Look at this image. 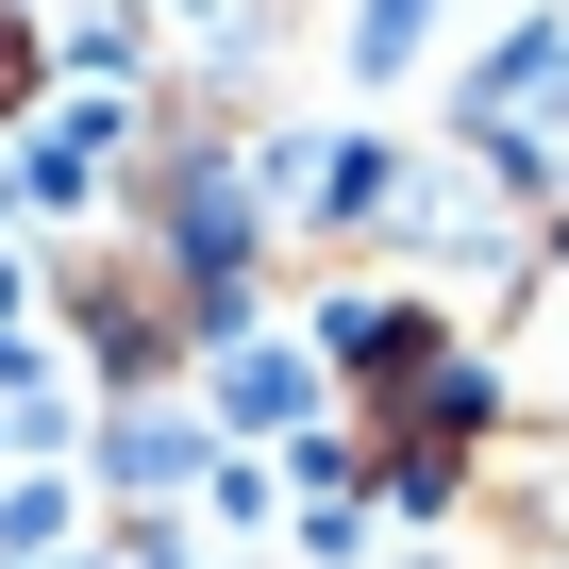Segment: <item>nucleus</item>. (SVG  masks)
I'll list each match as a JSON object with an SVG mask.
<instances>
[{"mask_svg":"<svg viewBox=\"0 0 569 569\" xmlns=\"http://www.w3.org/2000/svg\"><path fill=\"white\" fill-rule=\"evenodd\" d=\"M452 502H469V536H486L502 569H569V402L486 419L469 469H452Z\"/></svg>","mask_w":569,"mask_h":569,"instance_id":"f257e3e1","label":"nucleus"},{"mask_svg":"<svg viewBox=\"0 0 569 569\" xmlns=\"http://www.w3.org/2000/svg\"><path fill=\"white\" fill-rule=\"evenodd\" d=\"M218 419H234V436H302V419H319V352H284V336H218Z\"/></svg>","mask_w":569,"mask_h":569,"instance_id":"f03ea898","label":"nucleus"},{"mask_svg":"<svg viewBox=\"0 0 569 569\" xmlns=\"http://www.w3.org/2000/svg\"><path fill=\"white\" fill-rule=\"evenodd\" d=\"M419 34H436V0H336V51H352V84H402V68H419Z\"/></svg>","mask_w":569,"mask_h":569,"instance_id":"7ed1b4c3","label":"nucleus"},{"mask_svg":"<svg viewBox=\"0 0 569 569\" xmlns=\"http://www.w3.org/2000/svg\"><path fill=\"white\" fill-rule=\"evenodd\" d=\"M101 469H118L134 502H168V486H201V436H184V419H118V452H101Z\"/></svg>","mask_w":569,"mask_h":569,"instance_id":"20e7f679","label":"nucleus"}]
</instances>
